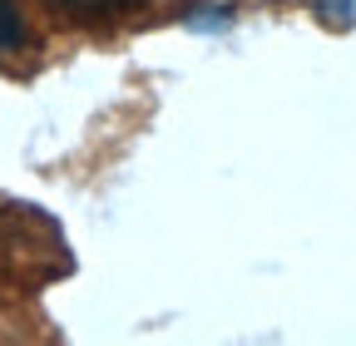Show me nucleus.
Wrapping results in <instances>:
<instances>
[{"label": "nucleus", "mask_w": 356, "mask_h": 346, "mask_svg": "<svg viewBox=\"0 0 356 346\" xmlns=\"http://www.w3.org/2000/svg\"><path fill=\"white\" fill-rule=\"evenodd\" d=\"M55 6H60L65 15H74V20H104V15L129 10L134 0H55Z\"/></svg>", "instance_id": "1"}, {"label": "nucleus", "mask_w": 356, "mask_h": 346, "mask_svg": "<svg viewBox=\"0 0 356 346\" xmlns=\"http://www.w3.org/2000/svg\"><path fill=\"white\" fill-rule=\"evenodd\" d=\"M25 45V20L15 6H0V50H20Z\"/></svg>", "instance_id": "2"}]
</instances>
